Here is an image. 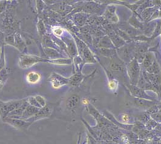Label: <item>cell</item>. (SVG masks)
Returning a JSON list of instances; mask_svg holds the SVG:
<instances>
[{
  "instance_id": "obj_5",
  "label": "cell",
  "mask_w": 161,
  "mask_h": 144,
  "mask_svg": "<svg viewBox=\"0 0 161 144\" xmlns=\"http://www.w3.org/2000/svg\"><path fill=\"white\" fill-rule=\"evenodd\" d=\"M108 88H110V90H115L117 88V83L114 80H110L108 82Z\"/></svg>"
},
{
  "instance_id": "obj_1",
  "label": "cell",
  "mask_w": 161,
  "mask_h": 144,
  "mask_svg": "<svg viewBox=\"0 0 161 144\" xmlns=\"http://www.w3.org/2000/svg\"><path fill=\"white\" fill-rule=\"evenodd\" d=\"M46 60L38 56H31V55H23L20 56L19 65L22 68L31 67L37 63L44 61Z\"/></svg>"
},
{
  "instance_id": "obj_8",
  "label": "cell",
  "mask_w": 161,
  "mask_h": 144,
  "mask_svg": "<svg viewBox=\"0 0 161 144\" xmlns=\"http://www.w3.org/2000/svg\"><path fill=\"white\" fill-rule=\"evenodd\" d=\"M82 103L84 105H87L89 103V101L87 99H84L82 101Z\"/></svg>"
},
{
  "instance_id": "obj_4",
  "label": "cell",
  "mask_w": 161,
  "mask_h": 144,
  "mask_svg": "<svg viewBox=\"0 0 161 144\" xmlns=\"http://www.w3.org/2000/svg\"><path fill=\"white\" fill-rule=\"evenodd\" d=\"M78 102V98L76 96H72L71 97L67 102V105L70 107V108H73L75 107H76V104Z\"/></svg>"
},
{
  "instance_id": "obj_6",
  "label": "cell",
  "mask_w": 161,
  "mask_h": 144,
  "mask_svg": "<svg viewBox=\"0 0 161 144\" xmlns=\"http://www.w3.org/2000/svg\"><path fill=\"white\" fill-rule=\"evenodd\" d=\"M53 32H54V33H55V35H57L58 36H59V35H61L63 33V30H62L61 28L58 27V28L55 29L53 30Z\"/></svg>"
},
{
  "instance_id": "obj_3",
  "label": "cell",
  "mask_w": 161,
  "mask_h": 144,
  "mask_svg": "<svg viewBox=\"0 0 161 144\" xmlns=\"http://www.w3.org/2000/svg\"><path fill=\"white\" fill-rule=\"evenodd\" d=\"M41 75L36 72H30L27 75V80L31 84H35L40 80Z\"/></svg>"
},
{
  "instance_id": "obj_2",
  "label": "cell",
  "mask_w": 161,
  "mask_h": 144,
  "mask_svg": "<svg viewBox=\"0 0 161 144\" xmlns=\"http://www.w3.org/2000/svg\"><path fill=\"white\" fill-rule=\"evenodd\" d=\"M50 80L51 82H52L53 86L55 88L61 87V86L64 85L66 82L64 78H63L62 76H59L57 73H52L50 76Z\"/></svg>"
},
{
  "instance_id": "obj_7",
  "label": "cell",
  "mask_w": 161,
  "mask_h": 144,
  "mask_svg": "<svg viewBox=\"0 0 161 144\" xmlns=\"http://www.w3.org/2000/svg\"><path fill=\"white\" fill-rule=\"evenodd\" d=\"M122 120L124 123L127 122L129 120V118L128 114H122Z\"/></svg>"
}]
</instances>
